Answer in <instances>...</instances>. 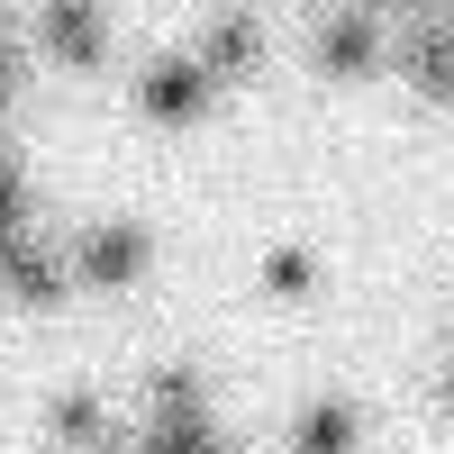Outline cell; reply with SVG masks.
Here are the masks:
<instances>
[{
    "label": "cell",
    "mask_w": 454,
    "mask_h": 454,
    "mask_svg": "<svg viewBox=\"0 0 454 454\" xmlns=\"http://www.w3.org/2000/svg\"><path fill=\"white\" fill-rule=\"evenodd\" d=\"M36 27H46V46H55L64 64H100V46H109V19H100V10H73V0L36 10Z\"/></svg>",
    "instance_id": "52a82bcc"
},
{
    "label": "cell",
    "mask_w": 454,
    "mask_h": 454,
    "mask_svg": "<svg viewBox=\"0 0 454 454\" xmlns=\"http://www.w3.org/2000/svg\"><path fill=\"white\" fill-rule=\"evenodd\" d=\"M145 263H155V237H145L137 218H109V227H91V237L73 246V282H91V291H128Z\"/></svg>",
    "instance_id": "3957f363"
},
{
    "label": "cell",
    "mask_w": 454,
    "mask_h": 454,
    "mask_svg": "<svg viewBox=\"0 0 454 454\" xmlns=\"http://www.w3.org/2000/svg\"><path fill=\"white\" fill-rule=\"evenodd\" d=\"M391 64L409 73V91L454 100V19H400L391 27Z\"/></svg>",
    "instance_id": "277c9868"
},
{
    "label": "cell",
    "mask_w": 454,
    "mask_h": 454,
    "mask_svg": "<svg viewBox=\"0 0 454 454\" xmlns=\"http://www.w3.org/2000/svg\"><path fill=\"white\" fill-rule=\"evenodd\" d=\"M309 55H318V73H336V82L382 73V64H391V19H372V10H336V19H318Z\"/></svg>",
    "instance_id": "7a4b0ae2"
},
{
    "label": "cell",
    "mask_w": 454,
    "mask_h": 454,
    "mask_svg": "<svg viewBox=\"0 0 454 454\" xmlns=\"http://www.w3.org/2000/svg\"><path fill=\"white\" fill-rule=\"evenodd\" d=\"M46 436L64 445V454H109L100 436H109V409L91 400V391H55L46 400Z\"/></svg>",
    "instance_id": "8992f818"
},
{
    "label": "cell",
    "mask_w": 454,
    "mask_h": 454,
    "mask_svg": "<svg viewBox=\"0 0 454 454\" xmlns=\"http://www.w3.org/2000/svg\"><path fill=\"white\" fill-rule=\"evenodd\" d=\"M0 291H10L19 309H36V318H46V309H64V300H73V254H46V246L27 237L10 263H0Z\"/></svg>",
    "instance_id": "5b68a950"
},
{
    "label": "cell",
    "mask_w": 454,
    "mask_h": 454,
    "mask_svg": "<svg viewBox=\"0 0 454 454\" xmlns=\"http://www.w3.org/2000/svg\"><path fill=\"white\" fill-rule=\"evenodd\" d=\"M137 109H145L155 128H192V119L218 109V82H209L200 55H155V64H145V82H137Z\"/></svg>",
    "instance_id": "6da1fadb"
},
{
    "label": "cell",
    "mask_w": 454,
    "mask_h": 454,
    "mask_svg": "<svg viewBox=\"0 0 454 454\" xmlns=\"http://www.w3.org/2000/svg\"><path fill=\"white\" fill-rule=\"evenodd\" d=\"M291 454H355V400H309Z\"/></svg>",
    "instance_id": "9c48e42d"
},
{
    "label": "cell",
    "mask_w": 454,
    "mask_h": 454,
    "mask_svg": "<svg viewBox=\"0 0 454 454\" xmlns=\"http://www.w3.org/2000/svg\"><path fill=\"white\" fill-rule=\"evenodd\" d=\"M445 409H454V355H445Z\"/></svg>",
    "instance_id": "8fae6325"
},
{
    "label": "cell",
    "mask_w": 454,
    "mask_h": 454,
    "mask_svg": "<svg viewBox=\"0 0 454 454\" xmlns=\"http://www.w3.org/2000/svg\"><path fill=\"white\" fill-rule=\"evenodd\" d=\"M192 55L209 64V82H227V73H254V55H263V19H218Z\"/></svg>",
    "instance_id": "ba28073f"
},
{
    "label": "cell",
    "mask_w": 454,
    "mask_h": 454,
    "mask_svg": "<svg viewBox=\"0 0 454 454\" xmlns=\"http://www.w3.org/2000/svg\"><path fill=\"white\" fill-rule=\"evenodd\" d=\"M263 291H273V300L318 291V254H309V246H273V254H263Z\"/></svg>",
    "instance_id": "30bf717a"
}]
</instances>
